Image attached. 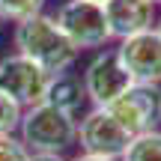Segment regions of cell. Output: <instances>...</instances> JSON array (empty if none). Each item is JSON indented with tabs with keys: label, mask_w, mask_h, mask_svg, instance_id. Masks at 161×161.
<instances>
[{
	"label": "cell",
	"mask_w": 161,
	"mask_h": 161,
	"mask_svg": "<svg viewBox=\"0 0 161 161\" xmlns=\"http://www.w3.org/2000/svg\"><path fill=\"white\" fill-rule=\"evenodd\" d=\"M12 42H15L18 54L33 60L36 66H42L48 75H63L78 60V48L72 45L69 36L60 30L57 18L45 15V12L30 18V21L15 24Z\"/></svg>",
	"instance_id": "6da1fadb"
},
{
	"label": "cell",
	"mask_w": 161,
	"mask_h": 161,
	"mask_svg": "<svg viewBox=\"0 0 161 161\" xmlns=\"http://www.w3.org/2000/svg\"><path fill=\"white\" fill-rule=\"evenodd\" d=\"M57 24L69 42L84 51V48H102L108 45L110 36L108 18H104V6L102 3H90V0H66L57 12Z\"/></svg>",
	"instance_id": "277c9868"
},
{
	"label": "cell",
	"mask_w": 161,
	"mask_h": 161,
	"mask_svg": "<svg viewBox=\"0 0 161 161\" xmlns=\"http://www.w3.org/2000/svg\"><path fill=\"white\" fill-rule=\"evenodd\" d=\"M21 116H24V108L0 90V137L3 134H15L18 125H21Z\"/></svg>",
	"instance_id": "4fadbf2b"
},
{
	"label": "cell",
	"mask_w": 161,
	"mask_h": 161,
	"mask_svg": "<svg viewBox=\"0 0 161 161\" xmlns=\"http://www.w3.org/2000/svg\"><path fill=\"white\" fill-rule=\"evenodd\" d=\"M108 110L131 137L146 134V131H158V125H161V86L131 84L114 104H108Z\"/></svg>",
	"instance_id": "3957f363"
},
{
	"label": "cell",
	"mask_w": 161,
	"mask_h": 161,
	"mask_svg": "<svg viewBox=\"0 0 161 161\" xmlns=\"http://www.w3.org/2000/svg\"><path fill=\"white\" fill-rule=\"evenodd\" d=\"M33 152L21 143V137L15 134H3L0 137V161H30Z\"/></svg>",
	"instance_id": "5bb4252c"
},
{
	"label": "cell",
	"mask_w": 161,
	"mask_h": 161,
	"mask_svg": "<svg viewBox=\"0 0 161 161\" xmlns=\"http://www.w3.org/2000/svg\"><path fill=\"white\" fill-rule=\"evenodd\" d=\"M0 24H3V21H0Z\"/></svg>",
	"instance_id": "ffe728a7"
},
{
	"label": "cell",
	"mask_w": 161,
	"mask_h": 161,
	"mask_svg": "<svg viewBox=\"0 0 161 161\" xmlns=\"http://www.w3.org/2000/svg\"><path fill=\"white\" fill-rule=\"evenodd\" d=\"M51 78L54 75H48L42 66H36L33 60H27L18 51L0 60V90L6 96H12L24 110L45 102Z\"/></svg>",
	"instance_id": "5b68a950"
},
{
	"label": "cell",
	"mask_w": 161,
	"mask_h": 161,
	"mask_svg": "<svg viewBox=\"0 0 161 161\" xmlns=\"http://www.w3.org/2000/svg\"><path fill=\"white\" fill-rule=\"evenodd\" d=\"M152 3H155V6H158V3H161V0H152Z\"/></svg>",
	"instance_id": "d6986e66"
},
{
	"label": "cell",
	"mask_w": 161,
	"mask_h": 161,
	"mask_svg": "<svg viewBox=\"0 0 161 161\" xmlns=\"http://www.w3.org/2000/svg\"><path fill=\"white\" fill-rule=\"evenodd\" d=\"M90 3H108V0H90Z\"/></svg>",
	"instance_id": "ac0fdd59"
},
{
	"label": "cell",
	"mask_w": 161,
	"mask_h": 161,
	"mask_svg": "<svg viewBox=\"0 0 161 161\" xmlns=\"http://www.w3.org/2000/svg\"><path fill=\"white\" fill-rule=\"evenodd\" d=\"M18 131L21 143L30 152H45V155H63L69 146L78 143V119L45 102L24 110Z\"/></svg>",
	"instance_id": "7a4b0ae2"
},
{
	"label": "cell",
	"mask_w": 161,
	"mask_h": 161,
	"mask_svg": "<svg viewBox=\"0 0 161 161\" xmlns=\"http://www.w3.org/2000/svg\"><path fill=\"white\" fill-rule=\"evenodd\" d=\"M78 143L84 149V155L122 158V152L131 143V134L110 116L108 108H92L78 122Z\"/></svg>",
	"instance_id": "8992f818"
},
{
	"label": "cell",
	"mask_w": 161,
	"mask_h": 161,
	"mask_svg": "<svg viewBox=\"0 0 161 161\" xmlns=\"http://www.w3.org/2000/svg\"><path fill=\"white\" fill-rule=\"evenodd\" d=\"M42 6H45V0H0V21H12V24L30 21V18L42 15Z\"/></svg>",
	"instance_id": "7c38bea8"
},
{
	"label": "cell",
	"mask_w": 161,
	"mask_h": 161,
	"mask_svg": "<svg viewBox=\"0 0 161 161\" xmlns=\"http://www.w3.org/2000/svg\"><path fill=\"white\" fill-rule=\"evenodd\" d=\"M86 102H90V98H86V90H84V78L69 75V72L51 78L48 92H45V104H51V108H57V110H63V114H69V116L78 119L80 108H84Z\"/></svg>",
	"instance_id": "30bf717a"
},
{
	"label": "cell",
	"mask_w": 161,
	"mask_h": 161,
	"mask_svg": "<svg viewBox=\"0 0 161 161\" xmlns=\"http://www.w3.org/2000/svg\"><path fill=\"white\" fill-rule=\"evenodd\" d=\"M116 54L134 84H161V33L155 27L119 39Z\"/></svg>",
	"instance_id": "ba28073f"
},
{
	"label": "cell",
	"mask_w": 161,
	"mask_h": 161,
	"mask_svg": "<svg viewBox=\"0 0 161 161\" xmlns=\"http://www.w3.org/2000/svg\"><path fill=\"white\" fill-rule=\"evenodd\" d=\"M72 161H119V158H102V155H78Z\"/></svg>",
	"instance_id": "2e32d148"
},
{
	"label": "cell",
	"mask_w": 161,
	"mask_h": 161,
	"mask_svg": "<svg viewBox=\"0 0 161 161\" xmlns=\"http://www.w3.org/2000/svg\"><path fill=\"white\" fill-rule=\"evenodd\" d=\"M155 30H158V33H161V18H158V24H155Z\"/></svg>",
	"instance_id": "e0dca14e"
},
{
	"label": "cell",
	"mask_w": 161,
	"mask_h": 161,
	"mask_svg": "<svg viewBox=\"0 0 161 161\" xmlns=\"http://www.w3.org/2000/svg\"><path fill=\"white\" fill-rule=\"evenodd\" d=\"M30 161H66L63 155H45V152H33Z\"/></svg>",
	"instance_id": "9a60e30c"
},
{
	"label": "cell",
	"mask_w": 161,
	"mask_h": 161,
	"mask_svg": "<svg viewBox=\"0 0 161 161\" xmlns=\"http://www.w3.org/2000/svg\"><path fill=\"white\" fill-rule=\"evenodd\" d=\"M102 6H104L110 36H116V39H128L134 33L152 30V24H155V3L152 0H108Z\"/></svg>",
	"instance_id": "9c48e42d"
},
{
	"label": "cell",
	"mask_w": 161,
	"mask_h": 161,
	"mask_svg": "<svg viewBox=\"0 0 161 161\" xmlns=\"http://www.w3.org/2000/svg\"><path fill=\"white\" fill-rule=\"evenodd\" d=\"M119 161H161V131H146L131 137Z\"/></svg>",
	"instance_id": "8fae6325"
},
{
	"label": "cell",
	"mask_w": 161,
	"mask_h": 161,
	"mask_svg": "<svg viewBox=\"0 0 161 161\" xmlns=\"http://www.w3.org/2000/svg\"><path fill=\"white\" fill-rule=\"evenodd\" d=\"M131 84H134V80L128 78V72H125V66H122L116 48H114V51L96 54V57L90 60V66H86V72H84L86 98H90L96 108H108V104H114Z\"/></svg>",
	"instance_id": "52a82bcc"
}]
</instances>
